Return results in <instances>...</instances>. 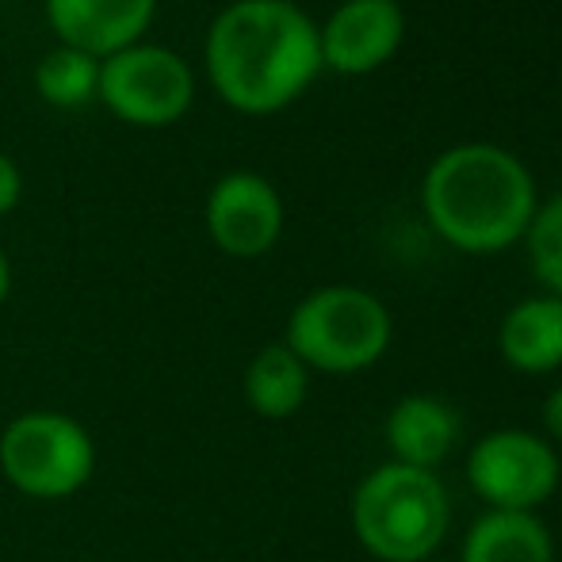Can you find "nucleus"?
I'll return each mask as SVG.
<instances>
[{
    "instance_id": "obj_6",
    "label": "nucleus",
    "mask_w": 562,
    "mask_h": 562,
    "mask_svg": "<svg viewBox=\"0 0 562 562\" xmlns=\"http://www.w3.org/2000/svg\"><path fill=\"white\" fill-rule=\"evenodd\" d=\"M97 92L119 119L138 126L177 123L195 97L192 69L169 46H126L104 58Z\"/></svg>"
},
{
    "instance_id": "obj_17",
    "label": "nucleus",
    "mask_w": 562,
    "mask_h": 562,
    "mask_svg": "<svg viewBox=\"0 0 562 562\" xmlns=\"http://www.w3.org/2000/svg\"><path fill=\"white\" fill-rule=\"evenodd\" d=\"M20 169H15L12 157L0 154V215H8V211L20 203Z\"/></svg>"
},
{
    "instance_id": "obj_19",
    "label": "nucleus",
    "mask_w": 562,
    "mask_h": 562,
    "mask_svg": "<svg viewBox=\"0 0 562 562\" xmlns=\"http://www.w3.org/2000/svg\"><path fill=\"white\" fill-rule=\"evenodd\" d=\"M8 291H12V265H8L4 249H0V306H4Z\"/></svg>"
},
{
    "instance_id": "obj_14",
    "label": "nucleus",
    "mask_w": 562,
    "mask_h": 562,
    "mask_svg": "<svg viewBox=\"0 0 562 562\" xmlns=\"http://www.w3.org/2000/svg\"><path fill=\"white\" fill-rule=\"evenodd\" d=\"M551 536L532 513L490 509L467 532L463 562H551Z\"/></svg>"
},
{
    "instance_id": "obj_15",
    "label": "nucleus",
    "mask_w": 562,
    "mask_h": 562,
    "mask_svg": "<svg viewBox=\"0 0 562 562\" xmlns=\"http://www.w3.org/2000/svg\"><path fill=\"white\" fill-rule=\"evenodd\" d=\"M35 85L43 92L46 104L54 108H81L85 100L97 97L100 66L92 54H81L74 46H58L50 50L35 69Z\"/></svg>"
},
{
    "instance_id": "obj_2",
    "label": "nucleus",
    "mask_w": 562,
    "mask_h": 562,
    "mask_svg": "<svg viewBox=\"0 0 562 562\" xmlns=\"http://www.w3.org/2000/svg\"><path fill=\"white\" fill-rule=\"evenodd\" d=\"M422 203L432 229L463 252H502L528 234L536 180L494 142H459L429 165Z\"/></svg>"
},
{
    "instance_id": "obj_16",
    "label": "nucleus",
    "mask_w": 562,
    "mask_h": 562,
    "mask_svg": "<svg viewBox=\"0 0 562 562\" xmlns=\"http://www.w3.org/2000/svg\"><path fill=\"white\" fill-rule=\"evenodd\" d=\"M528 257H532V272L555 299H562V192L543 200L536 207L532 223H528Z\"/></svg>"
},
{
    "instance_id": "obj_13",
    "label": "nucleus",
    "mask_w": 562,
    "mask_h": 562,
    "mask_svg": "<svg viewBox=\"0 0 562 562\" xmlns=\"http://www.w3.org/2000/svg\"><path fill=\"white\" fill-rule=\"evenodd\" d=\"M306 363L291 352L288 345H265L252 363L245 368V402L252 414L268 417V422H283V417L299 414L311 391V375Z\"/></svg>"
},
{
    "instance_id": "obj_7",
    "label": "nucleus",
    "mask_w": 562,
    "mask_h": 562,
    "mask_svg": "<svg viewBox=\"0 0 562 562\" xmlns=\"http://www.w3.org/2000/svg\"><path fill=\"white\" fill-rule=\"evenodd\" d=\"M467 479L482 502L505 513H532L559 486V459L525 429L490 432L467 459Z\"/></svg>"
},
{
    "instance_id": "obj_18",
    "label": "nucleus",
    "mask_w": 562,
    "mask_h": 562,
    "mask_svg": "<svg viewBox=\"0 0 562 562\" xmlns=\"http://www.w3.org/2000/svg\"><path fill=\"white\" fill-rule=\"evenodd\" d=\"M543 425H548L551 437L562 440V386L548 398V406H543Z\"/></svg>"
},
{
    "instance_id": "obj_8",
    "label": "nucleus",
    "mask_w": 562,
    "mask_h": 562,
    "mask_svg": "<svg viewBox=\"0 0 562 562\" xmlns=\"http://www.w3.org/2000/svg\"><path fill=\"white\" fill-rule=\"evenodd\" d=\"M280 192L257 172H226L207 195V234L229 257H260L280 241Z\"/></svg>"
},
{
    "instance_id": "obj_11",
    "label": "nucleus",
    "mask_w": 562,
    "mask_h": 562,
    "mask_svg": "<svg viewBox=\"0 0 562 562\" xmlns=\"http://www.w3.org/2000/svg\"><path fill=\"white\" fill-rule=\"evenodd\" d=\"M459 437V417L448 402L432 394H409L386 417V445L394 451V463L432 471L448 456Z\"/></svg>"
},
{
    "instance_id": "obj_3",
    "label": "nucleus",
    "mask_w": 562,
    "mask_h": 562,
    "mask_svg": "<svg viewBox=\"0 0 562 562\" xmlns=\"http://www.w3.org/2000/svg\"><path fill=\"white\" fill-rule=\"evenodd\" d=\"M448 494L432 471L379 467L352 497V528L360 543L383 562H425L445 543Z\"/></svg>"
},
{
    "instance_id": "obj_10",
    "label": "nucleus",
    "mask_w": 562,
    "mask_h": 562,
    "mask_svg": "<svg viewBox=\"0 0 562 562\" xmlns=\"http://www.w3.org/2000/svg\"><path fill=\"white\" fill-rule=\"evenodd\" d=\"M154 8L157 0H46V15L61 46L92 58H112L138 43L154 20Z\"/></svg>"
},
{
    "instance_id": "obj_4",
    "label": "nucleus",
    "mask_w": 562,
    "mask_h": 562,
    "mask_svg": "<svg viewBox=\"0 0 562 562\" xmlns=\"http://www.w3.org/2000/svg\"><path fill=\"white\" fill-rule=\"evenodd\" d=\"M283 345L306 368L348 375L363 371L391 345V314L371 291L360 288H318L291 311Z\"/></svg>"
},
{
    "instance_id": "obj_9",
    "label": "nucleus",
    "mask_w": 562,
    "mask_h": 562,
    "mask_svg": "<svg viewBox=\"0 0 562 562\" xmlns=\"http://www.w3.org/2000/svg\"><path fill=\"white\" fill-rule=\"evenodd\" d=\"M402 35L406 15L398 0H345L326 27H318L322 66L337 74H371L398 54Z\"/></svg>"
},
{
    "instance_id": "obj_1",
    "label": "nucleus",
    "mask_w": 562,
    "mask_h": 562,
    "mask_svg": "<svg viewBox=\"0 0 562 562\" xmlns=\"http://www.w3.org/2000/svg\"><path fill=\"white\" fill-rule=\"evenodd\" d=\"M318 69V23L291 0H237L211 23L207 74L237 112H280L303 97Z\"/></svg>"
},
{
    "instance_id": "obj_12",
    "label": "nucleus",
    "mask_w": 562,
    "mask_h": 562,
    "mask_svg": "<svg viewBox=\"0 0 562 562\" xmlns=\"http://www.w3.org/2000/svg\"><path fill=\"white\" fill-rule=\"evenodd\" d=\"M497 348L517 371L543 375L562 363V299L536 295L517 303L502 322Z\"/></svg>"
},
{
    "instance_id": "obj_5",
    "label": "nucleus",
    "mask_w": 562,
    "mask_h": 562,
    "mask_svg": "<svg viewBox=\"0 0 562 562\" xmlns=\"http://www.w3.org/2000/svg\"><path fill=\"white\" fill-rule=\"evenodd\" d=\"M0 471L20 494L38 502L74 497L97 471V445L66 414L31 409L0 437Z\"/></svg>"
}]
</instances>
